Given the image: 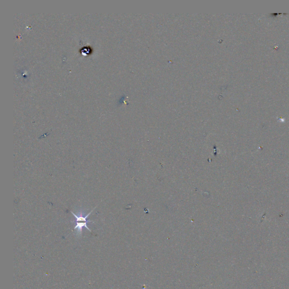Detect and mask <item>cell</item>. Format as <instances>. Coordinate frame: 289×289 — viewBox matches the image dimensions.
<instances>
[{"mask_svg": "<svg viewBox=\"0 0 289 289\" xmlns=\"http://www.w3.org/2000/svg\"><path fill=\"white\" fill-rule=\"evenodd\" d=\"M97 206L96 207H94L92 211H91L88 215L85 216V217H83V216L80 215L78 216L76 215L75 214H74V212L72 211H71V212L72 213V214L75 216V220L73 221L74 223H75V226L74 228V230H76V235L78 237H80L82 235V231H83V228H85L86 229H87L89 232H92L91 229H90L88 226H87L88 223H89V222H93L91 220H88L87 218L89 216V215L91 214L92 212L94 210H95V208H96Z\"/></svg>", "mask_w": 289, "mask_h": 289, "instance_id": "6da1fadb", "label": "cell"}]
</instances>
